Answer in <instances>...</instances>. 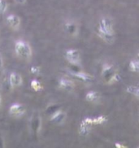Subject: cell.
I'll list each match as a JSON object with an SVG mask.
<instances>
[{"mask_svg":"<svg viewBox=\"0 0 139 148\" xmlns=\"http://www.w3.org/2000/svg\"><path fill=\"white\" fill-rule=\"evenodd\" d=\"M15 51L18 56L29 60L32 56V49L29 44L24 41H17L15 45Z\"/></svg>","mask_w":139,"mask_h":148,"instance_id":"cell-1","label":"cell"},{"mask_svg":"<svg viewBox=\"0 0 139 148\" xmlns=\"http://www.w3.org/2000/svg\"><path fill=\"white\" fill-rule=\"evenodd\" d=\"M98 30L110 34H115L113 30V25L112 21L109 18L103 17L101 19L99 22V25L98 27Z\"/></svg>","mask_w":139,"mask_h":148,"instance_id":"cell-2","label":"cell"},{"mask_svg":"<svg viewBox=\"0 0 139 148\" xmlns=\"http://www.w3.org/2000/svg\"><path fill=\"white\" fill-rule=\"evenodd\" d=\"M41 125H42V119L40 117L39 114L38 112H34L30 121L31 130L34 134H38L39 132Z\"/></svg>","mask_w":139,"mask_h":148,"instance_id":"cell-3","label":"cell"},{"mask_svg":"<svg viewBox=\"0 0 139 148\" xmlns=\"http://www.w3.org/2000/svg\"><path fill=\"white\" fill-rule=\"evenodd\" d=\"M66 59L72 64H77L80 63L81 60V56H80V52L77 50L75 49H71L68 50L66 52Z\"/></svg>","mask_w":139,"mask_h":148,"instance_id":"cell-4","label":"cell"},{"mask_svg":"<svg viewBox=\"0 0 139 148\" xmlns=\"http://www.w3.org/2000/svg\"><path fill=\"white\" fill-rule=\"evenodd\" d=\"M92 124H91V120L90 118L88 117L84 119L80 126H79V134L81 136H87V135L90 134V131L91 130Z\"/></svg>","mask_w":139,"mask_h":148,"instance_id":"cell-5","label":"cell"},{"mask_svg":"<svg viewBox=\"0 0 139 148\" xmlns=\"http://www.w3.org/2000/svg\"><path fill=\"white\" fill-rule=\"evenodd\" d=\"M25 112V109L21 104L19 103H14L12 104L10 108H9V113L10 115L16 116V117H20L23 116Z\"/></svg>","mask_w":139,"mask_h":148,"instance_id":"cell-6","label":"cell"},{"mask_svg":"<svg viewBox=\"0 0 139 148\" xmlns=\"http://www.w3.org/2000/svg\"><path fill=\"white\" fill-rule=\"evenodd\" d=\"M59 86L61 89L67 90V91H71L75 87V84L73 82L67 78H61L59 81Z\"/></svg>","mask_w":139,"mask_h":148,"instance_id":"cell-7","label":"cell"},{"mask_svg":"<svg viewBox=\"0 0 139 148\" xmlns=\"http://www.w3.org/2000/svg\"><path fill=\"white\" fill-rule=\"evenodd\" d=\"M66 118L65 112H62L61 110H58L55 113L51 115V121L55 123V124H62Z\"/></svg>","mask_w":139,"mask_h":148,"instance_id":"cell-8","label":"cell"},{"mask_svg":"<svg viewBox=\"0 0 139 148\" xmlns=\"http://www.w3.org/2000/svg\"><path fill=\"white\" fill-rule=\"evenodd\" d=\"M114 73H115V72H114V69L112 66L109 65V64L103 65V70H102V76L103 77L105 80H107L109 82V81L111 80Z\"/></svg>","mask_w":139,"mask_h":148,"instance_id":"cell-9","label":"cell"},{"mask_svg":"<svg viewBox=\"0 0 139 148\" xmlns=\"http://www.w3.org/2000/svg\"><path fill=\"white\" fill-rule=\"evenodd\" d=\"M72 74L75 77L81 80L84 82H91L94 79V77L91 76L90 74L86 73L83 72H72Z\"/></svg>","mask_w":139,"mask_h":148,"instance_id":"cell-10","label":"cell"},{"mask_svg":"<svg viewBox=\"0 0 139 148\" xmlns=\"http://www.w3.org/2000/svg\"><path fill=\"white\" fill-rule=\"evenodd\" d=\"M7 22L14 29H17L21 25V19L16 15H10L7 17Z\"/></svg>","mask_w":139,"mask_h":148,"instance_id":"cell-11","label":"cell"},{"mask_svg":"<svg viewBox=\"0 0 139 148\" xmlns=\"http://www.w3.org/2000/svg\"><path fill=\"white\" fill-rule=\"evenodd\" d=\"M9 82L12 86H19L22 84V77L20 74L12 73L9 77Z\"/></svg>","mask_w":139,"mask_h":148,"instance_id":"cell-12","label":"cell"},{"mask_svg":"<svg viewBox=\"0 0 139 148\" xmlns=\"http://www.w3.org/2000/svg\"><path fill=\"white\" fill-rule=\"evenodd\" d=\"M65 29L68 34L76 36L78 32V28L75 23H67L65 25Z\"/></svg>","mask_w":139,"mask_h":148,"instance_id":"cell-13","label":"cell"},{"mask_svg":"<svg viewBox=\"0 0 139 148\" xmlns=\"http://www.w3.org/2000/svg\"><path fill=\"white\" fill-rule=\"evenodd\" d=\"M98 34L106 42H108V43H112V42H114L115 34H110L103 33V32H101V31L99 30H98Z\"/></svg>","mask_w":139,"mask_h":148,"instance_id":"cell-14","label":"cell"},{"mask_svg":"<svg viewBox=\"0 0 139 148\" xmlns=\"http://www.w3.org/2000/svg\"><path fill=\"white\" fill-rule=\"evenodd\" d=\"M100 95L99 93L95 91H90L87 93L86 96V99L87 101L89 102H96L99 99Z\"/></svg>","mask_w":139,"mask_h":148,"instance_id":"cell-15","label":"cell"},{"mask_svg":"<svg viewBox=\"0 0 139 148\" xmlns=\"http://www.w3.org/2000/svg\"><path fill=\"white\" fill-rule=\"evenodd\" d=\"M108 121V118L105 116H100L98 117L91 118L92 125H103L105 122Z\"/></svg>","mask_w":139,"mask_h":148,"instance_id":"cell-16","label":"cell"},{"mask_svg":"<svg viewBox=\"0 0 139 148\" xmlns=\"http://www.w3.org/2000/svg\"><path fill=\"white\" fill-rule=\"evenodd\" d=\"M129 69L132 72H134V73H138L139 72V63L138 60H131L129 64Z\"/></svg>","mask_w":139,"mask_h":148,"instance_id":"cell-17","label":"cell"},{"mask_svg":"<svg viewBox=\"0 0 139 148\" xmlns=\"http://www.w3.org/2000/svg\"><path fill=\"white\" fill-rule=\"evenodd\" d=\"M127 92L129 93L131 95H134L136 98H138L139 97V90H138V87L136 86H129L127 87Z\"/></svg>","mask_w":139,"mask_h":148,"instance_id":"cell-18","label":"cell"},{"mask_svg":"<svg viewBox=\"0 0 139 148\" xmlns=\"http://www.w3.org/2000/svg\"><path fill=\"white\" fill-rule=\"evenodd\" d=\"M30 86L32 89L35 90V91H40V90H42V84L38 82V81H37V80H33L32 82H30Z\"/></svg>","mask_w":139,"mask_h":148,"instance_id":"cell-19","label":"cell"},{"mask_svg":"<svg viewBox=\"0 0 139 148\" xmlns=\"http://www.w3.org/2000/svg\"><path fill=\"white\" fill-rule=\"evenodd\" d=\"M8 9V3L5 0H0V14H4Z\"/></svg>","mask_w":139,"mask_h":148,"instance_id":"cell-20","label":"cell"},{"mask_svg":"<svg viewBox=\"0 0 139 148\" xmlns=\"http://www.w3.org/2000/svg\"><path fill=\"white\" fill-rule=\"evenodd\" d=\"M58 110H60L59 107L56 106V105H53V106H49L47 109V112L49 114H51L52 115L53 113H55V112H57Z\"/></svg>","mask_w":139,"mask_h":148,"instance_id":"cell-21","label":"cell"},{"mask_svg":"<svg viewBox=\"0 0 139 148\" xmlns=\"http://www.w3.org/2000/svg\"><path fill=\"white\" fill-rule=\"evenodd\" d=\"M121 80V76L119 75L118 73H114V75H113L112 77V78H111V80L109 81L108 83H113V82H119Z\"/></svg>","mask_w":139,"mask_h":148,"instance_id":"cell-22","label":"cell"},{"mask_svg":"<svg viewBox=\"0 0 139 148\" xmlns=\"http://www.w3.org/2000/svg\"><path fill=\"white\" fill-rule=\"evenodd\" d=\"M30 72L33 74L38 75L40 73V72H41V69H40L39 67H38V66H33V67H31Z\"/></svg>","mask_w":139,"mask_h":148,"instance_id":"cell-23","label":"cell"},{"mask_svg":"<svg viewBox=\"0 0 139 148\" xmlns=\"http://www.w3.org/2000/svg\"><path fill=\"white\" fill-rule=\"evenodd\" d=\"M115 146H116V147L117 148H121V147H123V148H125L126 147H125V146H123V145H121V144H120V143H115Z\"/></svg>","mask_w":139,"mask_h":148,"instance_id":"cell-24","label":"cell"},{"mask_svg":"<svg viewBox=\"0 0 139 148\" xmlns=\"http://www.w3.org/2000/svg\"><path fill=\"white\" fill-rule=\"evenodd\" d=\"M16 3H20V4H24L26 0H16Z\"/></svg>","mask_w":139,"mask_h":148,"instance_id":"cell-25","label":"cell"},{"mask_svg":"<svg viewBox=\"0 0 139 148\" xmlns=\"http://www.w3.org/2000/svg\"><path fill=\"white\" fill-rule=\"evenodd\" d=\"M3 147V140L0 137V147Z\"/></svg>","mask_w":139,"mask_h":148,"instance_id":"cell-26","label":"cell"},{"mask_svg":"<svg viewBox=\"0 0 139 148\" xmlns=\"http://www.w3.org/2000/svg\"><path fill=\"white\" fill-rule=\"evenodd\" d=\"M0 102H1V95H0Z\"/></svg>","mask_w":139,"mask_h":148,"instance_id":"cell-27","label":"cell"}]
</instances>
